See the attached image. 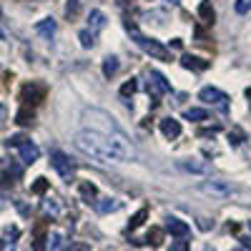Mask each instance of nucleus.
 <instances>
[{
    "mask_svg": "<svg viewBox=\"0 0 251 251\" xmlns=\"http://www.w3.org/2000/svg\"><path fill=\"white\" fill-rule=\"evenodd\" d=\"M75 149L93 158L96 163H111V161H131L136 158V151L133 146L128 143V138H126L121 131L116 133H98V131H78L75 138Z\"/></svg>",
    "mask_w": 251,
    "mask_h": 251,
    "instance_id": "nucleus-1",
    "label": "nucleus"
},
{
    "mask_svg": "<svg viewBox=\"0 0 251 251\" xmlns=\"http://www.w3.org/2000/svg\"><path fill=\"white\" fill-rule=\"evenodd\" d=\"M126 30L131 33V38L136 40V46H138V48H143L151 58H158V60H171V50H169V48L161 46L158 40H153V38H146V35L133 25V23H126Z\"/></svg>",
    "mask_w": 251,
    "mask_h": 251,
    "instance_id": "nucleus-2",
    "label": "nucleus"
},
{
    "mask_svg": "<svg viewBox=\"0 0 251 251\" xmlns=\"http://www.w3.org/2000/svg\"><path fill=\"white\" fill-rule=\"evenodd\" d=\"M50 166L60 174V178H66L68 183H71V178H73V174H75V163L63 153V151H53L50 153Z\"/></svg>",
    "mask_w": 251,
    "mask_h": 251,
    "instance_id": "nucleus-3",
    "label": "nucleus"
},
{
    "mask_svg": "<svg viewBox=\"0 0 251 251\" xmlns=\"http://www.w3.org/2000/svg\"><path fill=\"white\" fill-rule=\"evenodd\" d=\"M43 98H46V86H40V83H28V86H23V91H20L23 106H38Z\"/></svg>",
    "mask_w": 251,
    "mask_h": 251,
    "instance_id": "nucleus-4",
    "label": "nucleus"
},
{
    "mask_svg": "<svg viewBox=\"0 0 251 251\" xmlns=\"http://www.w3.org/2000/svg\"><path fill=\"white\" fill-rule=\"evenodd\" d=\"M199 98H201L203 103H211V106H219L221 111H226V100H228V96H226V93H221V91H219V88H214V86L201 88Z\"/></svg>",
    "mask_w": 251,
    "mask_h": 251,
    "instance_id": "nucleus-5",
    "label": "nucleus"
},
{
    "mask_svg": "<svg viewBox=\"0 0 251 251\" xmlns=\"http://www.w3.org/2000/svg\"><path fill=\"white\" fill-rule=\"evenodd\" d=\"M149 96H163V93H171V83L166 80L158 71H151L149 73Z\"/></svg>",
    "mask_w": 251,
    "mask_h": 251,
    "instance_id": "nucleus-6",
    "label": "nucleus"
},
{
    "mask_svg": "<svg viewBox=\"0 0 251 251\" xmlns=\"http://www.w3.org/2000/svg\"><path fill=\"white\" fill-rule=\"evenodd\" d=\"M201 191L211 194V196H219V199H226V196L234 194V186L226 183V181H208V183H201Z\"/></svg>",
    "mask_w": 251,
    "mask_h": 251,
    "instance_id": "nucleus-7",
    "label": "nucleus"
},
{
    "mask_svg": "<svg viewBox=\"0 0 251 251\" xmlns=\"http://www.w3.org/2000/svg\"><path fill=\"white\" fill-rule=\"evenodd\" d=\"M166 231H169L171 236H188L191 226H188L186 221H181V219H176V216H169L166 219Z\"/></svg>",
    "mask_w": 251,
    "mask_h": 251,
    "instance_id": "nucleus-8",
    "label": "nucleus"
},
{
    "mask_svg": "<svg viewBox=\"0 0 251 251\" xmlns=\"http://www.w3.org/2000/svg\"><path fill=\"white\" fill-rule=\"evenodd\" d=\"M38 156H40V151H38V146H35V143L25 141L23 146H20V161H23L25 166L35 163V161H38Z\"/></svg>",
    "mask_w": 251,
    "mask_h": 251,
    "instance_id": "nucleus-9",
    "label": "nucleus"
},
{
    "mask_svg": "<svg viewBox=\"0 0 251 251\" xmlns=\"http://www.w3.org/2000/svg\"><path fill=\"white\" fill-rule=\"evenodd\" d=\"M161 133L166 136V138H178L181 136V123L176 121V118H163L161 121Z\"/></svg>",
    "mask_w": 251,
    "mask_h": 251,
    "instance_id": "nucleus-10",
    "label": "nucleus"
},
{
    "mask_svg": "<svg viewBox=\"0 0 251 251\" xmlns=\"http://www.w3.org/2000/svg\"><path fill=\"white\" fill-rule=\"evenodd\" d=\"M35 33L43 35L46 40H50V38L55 35V20H53V18H43L40 23H35Z\"/></svg>",
    "mask_w": 251,
    "mask_h": 251,
    "instance_id": "nucleus-11",
    "label": "nucleus"
},
{
    "mask_svg": "<svg viewBox=\"0 0 251 251\" xmlns=\"http://www.w3.org/2000/svg\"><path fill=\"white\" fill-rule=\"evenodd\" d=\"M181 66H183V68H191V71H206V68H208V60L196 58V55H183V58H181Z\"/></svg>",
    "mask_w": 251,
    "mask_h": 251,
    "instance_id": "nucleus-12",
    "label": "nucleus"
},
{
    "mask_svg": "<svg viewBox=\"0 0 251 251\" xmlns=\"http://www.w3.org/2000/svg\"><path fill=\"white\" fill-rule=\"evenodd\" d=\"M178 169H183L188 174H206L208 166L201 163V161H196V158H191V161H178Z\"/></svg>",
    "mask_w": 251,
    "mask_h": 251,
    "instance_id": "nucleus-13",
    "label": "nucleus"
},
{
    "mask_svg": "<svg viewBox=\"0 0 251 251\" xmlns=\"http://www.w3.org/2000/svg\"><path fill=\"white\" fill-rule=\"evenodd\" d=\"M199 15H201V20H203L206 25H214L216 13H214V8H211V0H203V3L199 5Z\"/></svg>",
    "mask_w": 251,
    "mask_h": 251,
    "instance_id": "nucleus-14",
    "label": "nucleus"
},
{
    "mask_svg": "<svg viewBox=\"0 0 251 251\" xmlns=\"http://www.w3.org/2000/svg\"><path fill=\"white\" fill-rule=\"evenodd\" d=\"M118 208H121V201H116V199H100L96 203L98 214H111V211H118Z\"/></svg>",
    "mask_w": 251,
    "mask_h": 251,
    "instance_id": "nucleus-15",
    "label": "nucleus"
},
{
    "mask_svg": "<svg viewBox=\"0 0 251 251\" xmlns=\"http://www.w3.org/2000/svg\"><path fill=\"white\" fill-rule=\"evenodd\" d=\"M161 241H163V228H158V226H153L143 239V244H149V246H161Z\"/></svg>",
    "mask_w": 251,
    "mask_h": 251,
    "instance_id": "nucleus-16",
    "label": "nucleus"
},
{
    "mask_svg": "<svg viewBox=\"0 0 251 251\" xmlns=\"http://www.w3.org/2000/svg\"><path fill=\"white\" fill-rule=\"evenodd\" d=\"M88 23H91V30H100V28H106V15H103L100 10H91Z\"/></svg>",
    "mask_w": 251,
    "mask_h": 251,
    "instance_id": "nucleus-17",
    "label": "nucleus"
},
{
    "mask_svg": "<svg viewBox=\"0 0 251 251\" xmlns=\"http://www.w3.org/2000/svg\"><path fill=\"white\" fill-rule=\"evenodd\" d=\"M116 73H118V58H116V55H108L106 60H103V75L113 78Z\"/></svg>",
    "mask_w": 251,
    "mask_h": 251,
    "instance_id": "nucleus-18",
    "label": "nucleus"
},
{
    "mask_svg": "<svg viewBox=\"0 0 251 251\" xmlns=\"http://www.w3.org/2000/svg\"><path fill=\"white\" fill-rule=\"evenodd\" d=\"M33 111H30V106H23V108H20L18 113H15V123L18 126H30L33 123Z\"/></svg>",
    "mask_w": 251,
    "mask_h": 251,
    "instance_id": "nucleus-19",
    "label": "nucleus"
},
{
    "mask_svg": "<svg viewBox=\"0 0 251 251\" xmlns=\"http://www.w3.org/2000/svg\"><path fill=\"white\" fill-rule=\"evenodd\" d=\"M96 194H98V191H96V186H93V183H88V181H83V183H80V199L86 201V203H91V201L96 199Z\"/></svg>",
    "mask_w": 251,
    "mask_h": 251,
    "instance_id": "nucleus-20",
    "label": "nucleus"
},
{
    "mask_svg": "<svg viewBox=\"0 0 251 251\" xmlns=\"http://www.w3.org/2000/svg\"><path fill=\"white\" fill-rule=\"evenodd\" d=\"M146 216H149V208H146V206H143V208H138V211H136V214L131 216V221H128V231H133V228H138V226H141V224L146 221Z\"/></svg>",
    "mask_w": 251,
    "mask_h": 251,
    "instance_id": "nucleus-21",
    "label": "nucleus"
},
{
    "mask_svg": "<svg viewBox=\"0 0 251 251\" xmlns=\"http://www.w3.org/2000/svg\"><path fill=\"white\" fill-rule=\"evenodd\" d=\"M183 118H186V121H206V118H208V111H206V108H188V111L183 113Z\"/></svg>",
    "mask_w": 251,
    "mask_h": 251,
    "instance_id": "nucleus-22",
    "label": "nucleus"
},
{
    "mask_svg": "<svg viewBox=\"0 0 251 251\" xmlns=\"http://www.w3.org/2000/svg\"><path fill=\"white\" fill-rule=\"evenodd\" d=\"M244 141H246V133L239 128V126H234V128L228 131V143H231V146H241Z\"/></svg>",
    "mask_w": 251,
    "mask_h": 251,
    "instance_id": "nucleus-23",
    "label": "nucleus"
},
{
    "mask_svg": "<svg viewBox=\"0 0 251 251\" xmlns=\"http://www.w3.org/2000/svg\"><path fill=\"white\" fill-rule=\"evenodd\" d=\"M78 38H80V46H83V48H93V43H96V30H80Z\"/></svg>",
    "mask_w": 251,
    "mask_h": 251,
    "instance_id": "nucleus-24",
    "label": "nucleus"
},
{
    "mask_svg": "<svg viewBox=\"0 0 251 251\" xmlns=\"http://www.w3.org/2000/svg\"><path fill=\"white\" fill-rule=\"evenodd\" d=\"M46 249V228L40 226L35 231V244H33V251H43Z\"/></svg>",
    "mask_w": 251,
    "mask_h": 251,
    "instance_id": "nucleus-25",
    "label": "nucleus"
},
{
    "mask_svg": "<svg viewBox=\"0 0 251 251\" xmlns=\"http://www.w3.org/2000/svg\"><path fill=\"white\" fill-rule=\"evenodd\" d=\"M136 91H138V83H136L133 78H131L128 83H123V86H121V96H123V98H128V96H133Z\"/></svg>",
    "mask_w": 251,
    "mask_h": 251,
    "instance_id": "nucleus-26",
    "label": "nucleus"
},
{
    "mask_svg": "<svg viewBox=\"0 0 251 251\" xmlns=\"http://www.w3.org/2000/svg\"><path fill=\"white\" fill-rule=\"evenodd\" d=\"M30 191H33V194H46V191H48V181H46V178H35V183H33Z\"/></svg>",
    "mask_w": 251,
    "mask_h": 251,
    "instance_id": "nucleus-27",
    "label": "nucleus"
},
{
    "mask_svg": "<svg viewBox=\"0 0 251 251\" xmlns=\"http://www.w3.org/2000/svg\"><path fill=\"white\" fill-rule=\"evenodd\" d=\"M171 251H191V246H188V241L183 236H178L174 244H171Z\"/></svg>",
    "mask_w": 251,
    "mask_h": 251,
    "instance_id": "nucleus-28",
    "label": "nucleus"
},
{
    "mask_svg": "<svg viewBox=\"0 0 251 251\" xmlns=\"http://www.w3.org/2000/svg\"><path fill=\"white\" fill-rule=\"evenodd\" d=\"M78 8H80V0H68V5H66V15H68V18H73V15L78 13Z\"/></svg>",
    "mask_w": 251,
    "mask_h": 251,
    "instance_id": "nucleus-29",
    "label": "nucleus"
},
{
    "mask_svg": "<svg viewBox=\"0 0 251 251\" xmlns=\"http://www.w3.org/2000/svg\"><path fill=\"white\" fill-rule=\"evenodd\" d=\"M25 141H28L25 136H10V138L5 141V146H8V149H10V146H18V149H20V146H23Z\"/></svg>",
    "mask_w": 251,
    "mask_h": 251,
    "instance_id": "nucleus-30",
    "label": "nucleus"
},
{
    "mask_svg": "<svg viewBox=\"0 0 251 251\" xmlns=\"http://www.w3.org/2000/svg\"><path fill=\"white\" fill-rule=\"evenodd\" d=\"M236 13H249V0H236Z\"/></svg>",
    "mask_w": 251,
    "mask_h": 251,
    "instance_id": "nucleus-31",
    "label": "nucleus"
},
{
    "mask_svg": "<svg viewBox=\"0 0 251 251\" xmlns=\"http://www.w3.org/2000/svg\"><path fill=\"white\" fill-rule=\"evenodd\" d=\"M214 133H219V126H211V128H201L199 131V136H214Z\"/></svg>",
    "mask_w": 251,
    "mask_h": 251,
    "instance_id": "nucleus-32",
    "label": "nucleus"
},
{
    "mask_svg": "<svg viewBox=\"0 0 251 251\" xmlns=\"http://www.w3.org/2000/svg\"><path fill=\"white\" fill-rule=\"evenodd\" d=\"M241 244H244L246 249H251V236H241Z\"/></svg>",
    "mask_w": 251,
    "mask_h": 251,
    "instance_id": "nucleus-33",
    "label": "nucleus"
},
{
    "mask_svg": "<svg viewBox=\"0 0 251 251\" xmlns=\"http://www.w3.org/2000/svg\"><path fill=\"white\" fill-rule=\"evenodd\" d=\"M246 98H249V100H251V88H246Z\"/></svg>",
    "mask_w": 251,
    "mask_h": 251,
    "instance_id": "nucleus-34",
    "label": "nucleus"
},
{
    "mask_svg": "<svg viewBox=\"0 0 251 251\" xmlns=\"http://www.w3.org/2000/svg\"><path fill=\"white\" fill-rule=\"evenodd\" d=\"M5 249V241H0V251H3Z\"/></svg>",
    "mask_w": 251,
    "mask_h": 251,
    "instance_id": "nucleus-35",
    "label": "nucleus"
},
{
    "mask_svg": "<svg viewBox=\"0 0 251 251\" xmlns=\"http://www.w3.org/2000/svg\"><path fill=\"white\" fill-rule=\"evenodd\" d=\"M169 3H174V5H176V3H178V0H169Z\"/></svg>",
    "mask_w": 251,
    "mask_h": 251,
    "instance_id": "nucleus-36",
    "label": "nucleus"
},
{
    "mask_svg": "<svg viewBox=\"0 0 251 251\" xmlns=\"http://www.w3.org/2000/svg\"><path fill=\"white\" fill-rule=\"evenodd\" d=\"M0 40H3V30H0Z\"/></svg>",
    "mask_w": 251,
    "mask_h": 251,
    "instance_id": "nucleus-37",
    "label": "nucleus"
}]
</instances>
